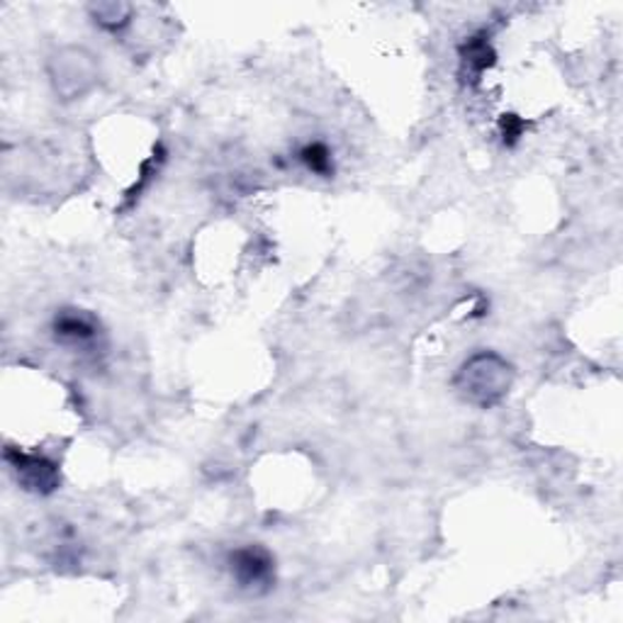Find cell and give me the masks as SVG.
Segmentation results:
<instances>
[{
  "instance_id": "1",
  "label": "cell",
  "mask_w": 623,
  "mask_h": 623,
  "mask_svg": "<svg viewBox=\"0 0 623 623\" xmlns=\"http://www.w3.org/2000/svg\"><path fill=\"white\" fill-rule=\"evenodd\" d=\"M514 385V365L495 351H477L453 377V389L463 403L492 409L502 405Z\"/></svg>"
},
{
  "instance_id": "2",
  "label": "cell",
  "mask_w": 623,
  "mask_h": 623,
  "mask_svg": "<svg viewBox=\"0 0 623 623\" xmlns=\"http://www.w3.org/2000/svg\"><path fill=\"white\" fill-rule=\"evenodd\" d=\"M47 71L54 93L71 103V100H81L93 91L100 66L93 54L83 47H61L52 54Z\"/></svg>"
},
{
  "instance_id": "3",
  "label": "cell",
  "mask_w": 623,
  "mask_h": 623,
  "mask_svg": "<svg viewBox=\"0 0 623 623\" xmlns=\"http://www.w3.org/2000/svg\"><path fill=\"white\" fill-rule=\"evenodd\" d=\"M229 570L247 592H265L275 580V560L263 545H241L229 555Z\"/></svg>"
},
{
  "instance_id": "4",
  "label": "cell",
  "mask_w": 623,
  "mask_h": 623,
  "mask_svg": "<svg viewBox=\"0 0 623 623\" xmlns=\"http://www.w3.org/2000/svg\"><path fill=\"white\" fill-rule=\"evenodd\" d=\"M5 461L13 467L18 483L22 489L35 495H52L59 487V465L42 453H25L20 449L8 446Z\"/></svg>"
},
{
  "instance_id": "5",
  "label": "cell",
  "mask_w": 623,
  "mask_h": 623,
  "mask_svg": "<svg viewBox=\"0 0 623 623\" xmlns=\"http://www.w3.org/2000/svg\"><path fill=\"white\" fill-rule=\"evenodd\" d=\"M98 321L95 317L88 315V312L81 309H64L54 319V333H57V339H61L64 343H91L98 337Z\"/></svg>"
},
{
  "instance_id": "6",
  "label": "cell",
  "mask_w": 623,
  "mask_h": 623,
  "mask_svg": "<svg viewBox=\"0 0 623 623\" xmlns=\"http://www.w3.org/2000/svg\"><path fill=\"white\" fill-rule=\"evenodd\" d=\"M495 61V52L489 47V42L485 35H475L467 39L463 47H461V64H463V71L477 78L480 73H485L489 66Z\"/></svg>"
},
{
  "instance_id": "7",
  "label": "cell",
  "mask_w": 623,
  "mask_h": 623,
  "mask_svg": "<svg viewBox=\"0 0 623 623\" xmlns=\"http://www.w3.org/2000/svg\"><path fill=\"white\" fill-rule=\"evenodd\" d=\"M132 5L127 3H98L91 5V13L93 20L98 22L100 27L107 30V32H117L122 27L129 25V18H132Z\"/></svg>"
},
{
  "instance_id": "8",
  "label": "cell",
  "mask_w": 623,
  "mask_h": 623,
  "mask_svg": "<svg viewBox=\"0 0 623 623\" xmlns=\"http://www.w3.org/2000/svg\"><path fill=\"white\" fill-rule=\"evenodd\" d=\"M299 159H303V163L312 173L325 175V178L333 173V161H331V151L327 144H321V141L307 144V147L299 151Z\"/></svg>"
}]
</instances>
